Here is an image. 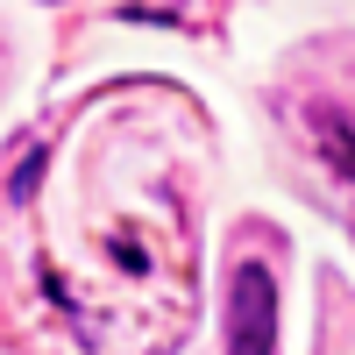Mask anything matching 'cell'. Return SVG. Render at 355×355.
Wrapping results in <instances>:
<instances>
[{"instance_id": "6da1fadb", "label": "cell", "mask_w": 355, "mask_h": 355, "mask_svg": "<svg viewBox=\"0 0 355 355\" xmlns=\"http://www.w3.org/2000/svg\"><path fill=\"white\" fill-rule=\"evenodd\" d=\"M227 355H277V277L263 263H234L227 277Z\"/></svg>"}, {"instance_id": "7a4b0ae2", "label": "cell", "mask_w": 355, "mask_h": 355, "mask_svg": "<svg viewBox=\"0 0 355 355\" xmlns=\"http://www.w3.org/2000/svg\"><path fill=\"white\" fill-rule=\"evenodd\" d=\"M327 164L341 178H355V135H348V121H327Z\"/></svg>"}]
</instances>
